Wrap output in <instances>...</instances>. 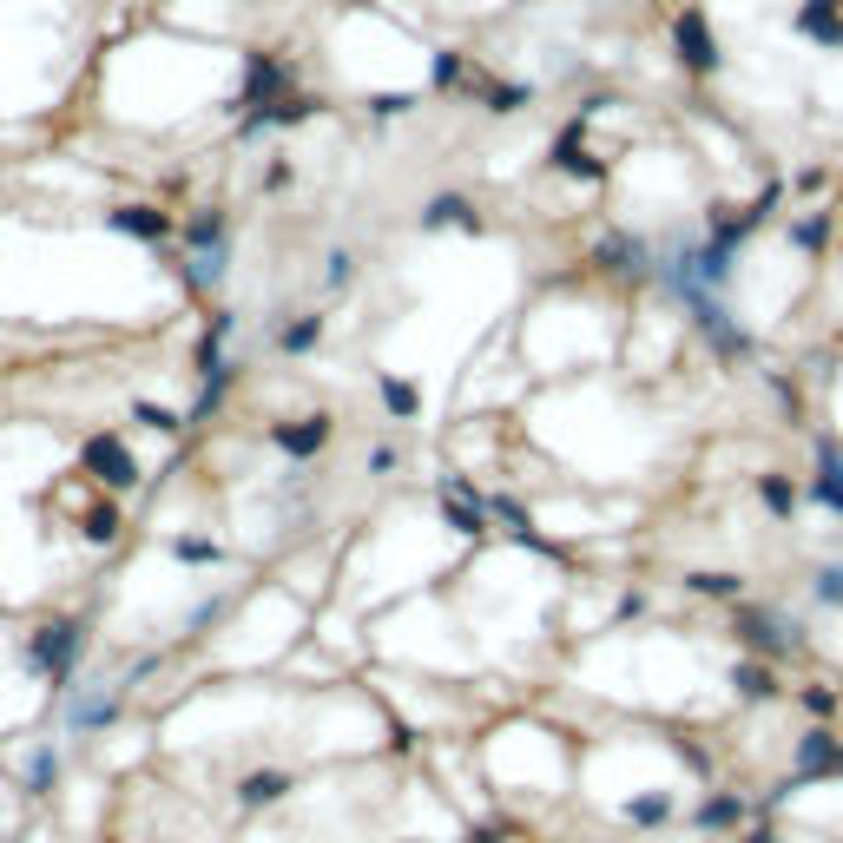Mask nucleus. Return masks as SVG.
Wrapping results in <instances>:
<instances>
[{
	"mask_svg": "<svg viewBox=\"0 0 843 843\" xmlns=\"http://www.w3.org/2000/svg\"><path fill=\"white\" fill-rule=\"evenodd\" d=\"M290 791H297L290 771H251V778H238V811H271Z\"/></svg>",
	"mask_w": 843,
	"mask_h": 843,
	"instance_id": "10",
	"label": "nucleus"
},
{
	"mask_svg": "<svg viewBox=\"0 0 843 843\" xmlns=\"http://www.w3.org/2000/svg\"><path fill=\"white\" fill-rule=\"evenodd\" d=\"M106 224H112V231H126V238H145V244H165V238L178 231V224L165 218L159 205H119Z\"/></svg>",
	"mask_w": 843,
	"mask_h": 843,
	"instance_id": "9",
	"label": "nucleus"
},
{
	"mask_svg": "<svg viewBox=\"0 0 843 843\" xmlns=\"http://www.w3.org/2000/svg\"><path fill=\"white\" fill-rule=\"evenodd\" d=\"M738 639H745L758 659H778L804 639V626H797L791 613H778V606H745V613H738Z\"/></svg>",
	"mask_w": 843,
	"mask_h": 843,
	"instance_id": "4",
	"label": "nucleus"
},
{
	"mask_svg": "<svg viewBox=\"0 0 843 843\" xmlns=\"http://www.w3.org/2000/svg\"><path fill=\"white\" fill-rule=\"evenodd\" d=\"M758 501L778 514V521H791V508H797V494H791V481H784V475H764L758 481Z\"/></svg>",
	"mask_w": 843,
	"mask_h": 843,
	"instance_id": "19",
	"label": "nucleus"
},
{
	"mask_svg": "<svg viewBox=\"0 0 843 843\" xmlns=\"http://www.w3.org/2000/svg\"><path fill=\"white\" fill-rule=\"evenodd\" d=\"M86 541H93V547L119 541V508H93V514H86Z\"/></svg>",
	"mask_w": 843,
	"mask_h": 843,
	"instance_id": "22",
	"label": "nucleus"
},
{
	"mask_svg": "<svg viewBox=\"0 0 843 843\" xmlns=\"http://www.w3.org/2000/svg\"><path fill=\"white\" fill-rule=\"evenodd\" d=\"M442 514L462 527V534H488V508H481V501L462 488V481H448V488H442Z\"/></svg>",
	"mask_w": 843,
	"mask_h": 843,
	"instance_id": "13",
	"label": "nucleus"
},
{
	"mask_svg": "<svg viewBox=\"0 0 843 843\" xmlns=\"http://www.w3.org/2000/svg\"><path fill=\"white\" fill-rule=\"evenodd\" d=\"M80 462L93 468L106 488H132V481H139V462L126 455V442H119V435H93V442L80 448Z\"/></svg>",
	"mask_w": 843,
	"mask_h": 843,
	"instance_id": "7",
	"label": "nucleus"
},
{
	"mask_svg": "<svg viewBox=\"0 0 843 843\" xmlns=\"http://www.w3.org/2000/svg\"><path fill=\"white\" fill-rule=\"evenodd\" d=\"M481 106H488V112H521L527 86H481Z\"/></svg>",
	"mask_w": 843,
	"mask_h": 843,
	"instance_id": "23",
	"label": "nucleus"
},
{
	"mask_svg": "<svg viewBox=\"0 0 843 843\" xmlns=\"http://www.w3.org/2000/svg\"><path fill=\"white\" fill-rule=\"evenodd\" d=\"M185 264H191V284L211 290L224 284V264H231V218H224L218 205H205L198 218H185Z\"/></svg>",
	"mask_w": 843,
	"mask_h": 843,
	"instance_id": "1",
	"label": "nucleus"
},
{
	"mask_svg": "<svg viewBox=\"0 0 843 843\" xmlns=\"http://www.w3.org/2000/svg\"><path fill=\"white\" fill-rule=\"evenodd\" d=\"M745 843H784V837H771V830H758V837H745Z\"/></svg>",
	"mask_w": 843,
	"mask_h": 843,
	"instance_id": "32",
	"label": "nucleus"
},
{
	"mask_svg": "<svg viewBox=\"0 0 843 843\" xmlns=\"http://www.w3.org/2000/svg\"><path fill=\"white\" fill-rule=\"evenodd\" d=\"M323 442H330V415H303V422H284V429H277V448L297 455V462H310Z\"/></svg>",
	"mask_w": 843,
	"mask_h": 843,
	"instance_id": "11",
	"label": "nucleus"
},
{
	"mask_svg": "<svg viewBox=\"0 0 843 843\" xmlns=\"http://www.w3.org/2000/svg\"><path fill=\"white\" fill-rule=\"evenodd\" d=\"M119 712H126V685L93 679V685H80V692H66L60 725H66L73 738H99L106 725H119Z\"/></svg>",
	"mask_w": 843,
	"mask_h": 843,
	"instance_id": "3",
	"label": "nucleus"
},
{
	"mask_svg": "<svg viewBox=\"0 0 843 843\" xmlns=\"http://www.w3.org/2000/svg\"><path fill=\"white\" fill-rule=\"evenodd\" d=\"M442 218H468V198H455V191H448V198H429V224H442Z\"/></svg>",
	"mask_w": 843,
	"mask_h": 843,
	"instance_id": "29",
	"label": "nucleus"
},
{
	"mask_svg": "<svg viewBox=\"0 0 843 843\" xmlns=\"http://www.w3.org/2000/svg\"><path fill=\"white\" fill-rule=\"evenodd\" d=\"M554 159H560V172H573V178H606V165H593L587 152H580V139H567Z\"/></svg>",
	"mask_w": 843,
	"mask_h": 843,
	"instance_id": "21",
	"label": "nucleus"
},
{
	"mask_svg": "<svg viewBox=\"0 0 843 843\" xmlns=\"http://www.w3.org/2000/svg\"><path fill=\"white\" fill-rule=\"evenodd\" d=\"M732 685H738V699H771V692H778L771 659H745V666H732Z\"/></svg>",
	"mask_w": 843,
	"mask_h": 843,
	"instance_id": "17",
	"label": "nucleus"
},
{
	"mask_svg": "<svg viewBox=\"0 0 843 843\" xmlns=\"http://www.w3.org/2000/svg\"><path fill=\"white\" fill-rule=\"evenodd\" d=\"M811 501L824 514H843V442L817 435V462H811Z\"/></svg>",
	"mask_w": 843,
	"mask_h": 843,
	"instance_id": "6",
	"label": "nucleus"
},
{
	"mask_svg": "<svg viewBox=\"0 0 843 843\" xmlns=\"http://www.w3.org/2000/svg\"><path fill=\"white\" fill-rule=\"evenodd\" d=\"M692 593H718V600H732L738 580H732V573H699V580H692Z\"/></svg>",
	"mask_w": 843,
	"mask_h": 843,
	"instance_id": "28",
	"label": "nucleus"
},
{
	"mask_svg": "<svg viewBox=\"0 0 843 843\" xmlns=\"http://www.w3.org/2000/svg\"><path fill=\"white\" fill-rule=\"evenodd\" d=\"M791 238L804 244V251H824V238H830V218H797V224H791Z\"/></svg>",
	"mask_w": 843,
	"mask_h": 843,
	"instance_id": "25",
	"label": "nucleus"
},
{
	"mask_svg": "<svg viewBox=\"0 0 843 843\" xmlns=\"http://www.w3.org/2000/svg\"><path fill=\"white\" fill-rule=\"evenodd\" d=\"M132 415H139L145 429H159V435H178V415L159 409V402H132Z\"/></svg>",
	"mask_w": 843,
	"mask_h": 843,
	"instance_id": "24",
	"label": "nucleus"
},
{
	"mask_svg": "<svg viewBox=\"0 0 843 843\" xmlns=\"http://www.w3.org/2000/svg\"><path fill=\"white\" fill-rule=\"evenodd\" d=\"M382 402H389V415H415V389H409V382H396V376L382 382Z\"/></svg>",
	"mask_w": 843,
	"mask_h": 843,
	"instance_id": "26",
	"label": "nucleus"
},
{
	"mask_svg": "<svg viewBox=\"0 0 843 843\" xmlns=\"http://www.w3.org/2000/svg\"><path fill=\"white\" fill-rule=\"evenodd\" d=\"M672 811H679V797L672 791H639V797H626V824H672Z\"/></svg>",
	"mask_w": 843,
	"mask_h": 843,
	"instance_id": "14",
	"label": "nucleus"
},
{
	"mask_svg": "<svg viewBox=\"0 0 843 843\" xmlns=\"http://www.w3.org/2000/svg\"><path fill=\"white\" fill-rule=\"evenodd\" d=\"M830 705H837L830 692H804V712H811V718H830Z\"/></svg>",
	"mask_w": 843,
	"mask_h": 843,
	"instance_id": "31",
	"label": "nucleus"
},
{
	"mask_svg": "<svg viewBox=\"0 0 843 843\" xmlns=\"http://www.w3.org/2000/svg\"><path fill=\"white\" fill-rule=\"evenodd\" d=\"M791 764H797V784H804V778H830V771H843V738L817 725V732L797 738V758Z\"/></svg>",
	"mask_w": 843,
	"mask_h": 843,
	"instance_id": "8",
	"label": "nucleus"
},
{
	"mask_svg": "<svg viewBox=\"0 0 843 843\" xmlns=\"http://www.w3.org/2000/svg\"><path fill=\"white\" fill-rule=\"evenodd\" d=\"M317 336H323V317H297V323H284V330H277V350L303 356V350H317Z\"/></svg>",
	"mask_w": 843,
	"mask_h": 843,
	"instance_id": "18",
	"label": "nucleus"
},
{
	"mask_svg": "<svg viewBox=\"0 0 843 843\" xmlns=\"http://www.w3.org/2000/svg\"><path fill=\"white\" fill-rule=\"evenodd\" d=\"M797 33H804V40H824V47H843L837 0H804V7H797Z\"/></svg>",
	"mask_w": 843,
	"mask_h": 843,
	"instance_id": "12",
	"label": "nucleus"
},
{
	"mask_svg": "<svg viewBox=\"0 0 843 843\" xmlns=\"http://www.w3.org/2000/svg\"><path fill=\"white\" fill-rule=\"evenodd\" d=\"M738 817H745V797H732V791H718V797H705L699 811H692V824L699 830H732Z\"/></svg>",
	"mask_w": 843,
	"mask_h": 843,
	"instance_id": "16",
	"label": "nucleus"
},
{
	"mask_svg": "<svg viewBox=\"0 0 843 843\" xmlns=\"http://www.w3.org/2000/svg\"><path fill=\"white\" fill-rule=\"evenodd\" d=\"M172 554H178V560H191V567H198V560H211V554H218V547H211V541H172Z\"/></svg>",
	"mask_w": 843,
	"mask_h": 843,
	"instance_id": "30",
	"label": "nucleus"
},
{
	"mask_svg": "<svg viewBox=\"0 0 843 843\" xmlns=\"http://www.w3.org/2000/svg\"><path fill=\"white\" fill-rule=\"evenodd\" d=\"M811 600L817 606H843V567H817L811 573Z\"/></svg>",
	"mask_w": 843,
	"mask_h": 843,
	"instance_id": "20",
	"label": "nucleus"
},
{
	"mask_svg": "<svg viewBox=\"0 0 843 843\" xmlns=\"http://www.w3.org/2000/svg\"><path fill=\"white\" fill-rule=\"evenodd\" d=\"M672 47H679V60L692 66V73H718V33L699 7H685V14L672 20Z\"/></svg>",
	"mask_w": 843,
	"mask_h": 843,
	"instance_id": "5",
	"label": "nucleus"
},
{
	"mask_svg": "<svg viewBox=\"0 0 843 843\" xmlns=\"http://www.w3.org/2000/svg\"><path fill=\"white\" fill-rule=\"evenodd\" d=\"M20 784H27V797H47L53 784H60V751H53V745H40L27 764H20Z\"/></svg>",
	"mask_w": 843,
	"mask_h": 843,
	"instance_id": "15",
	"label": "nucleus"
},
{
	"mask_svg": "<svg viewBox=\"0 0 843 843\" xmlns=\"http://www.w3.org/2000/svg\"><path fill=\"white\" fill-rule=\"evenodd\" d=\"M323 284H330V290L356 284V257H350V251H336V257H330V271H323Z\"/></svg>",
	"mask_w": 843,
	"mask_h": 843,
	"instance_id": "27",
	"label": "nucleus"
},
{
	"mask_svg": "<svg viewBox=\"0 0 843 843\" xmlns=\"http://www.w3.org/2000/svg\"><path fill=\"white\" fill-rule=\"evenodd\" d=\"M80 659H86V620H47L40 633H27V666L40 679H53L60 692L73 685Z\"/></svg>",
	"mask_w": 843,
	"mask_h": 843,
	"instance_id": "2",
	"label": "nucleus"
}]
</instances>
